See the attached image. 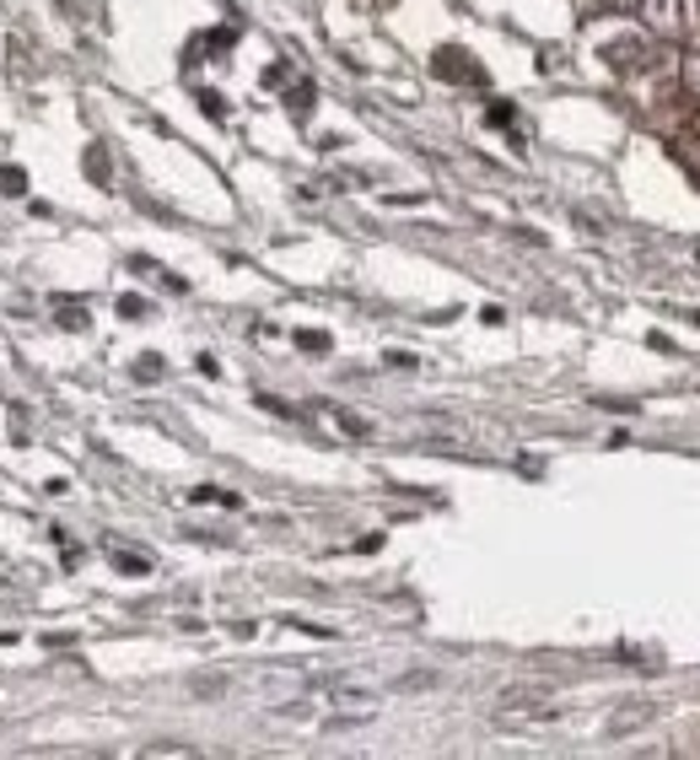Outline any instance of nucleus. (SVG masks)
Here are the masks:
<instances>
[{
	"instance_id": "2",
	"label": "nucleus",
	"mask_w": 700,
	"mask_h": 760,
	"mask_svg": "<svg viewBox=\"0 0 700 760\" xmlns=\"http://www.w3.org/2000/svg\"><path fill=\"white\" fill-rule=\"evenodd\" d=\"M431 71H437L442 82H485V71H480V65H474L463 49H437Z\"/></svg>"
},
{
	"instance_id": "6",
	"label": "nucleus",
	"mask_w": 700,
	"mask_h": 760,
	"mask_svg": "<svg viewBox=\"0 0 700 760\" xmlns=\"http://www.w3.org/2000/svg\"><path fill=\"white\" fill-rule=\"evenodd\" d=\"M609 6H615V11H636L641 0H609Z\"/></svg>"
},
{
	"instance_id": "5",
	"label": "nucleus",
	"mask_w": 700,
	"mask_h": 760,
	"mask_svg": "<svg viewBox=\"0 0 700 760\" xmlns=\"http://www.w3.org/2000/svg\"><path fill=\"white\" fill-rule=\"evenodd\" d=\"M22 184H28V178L17 168H0V189H6V195H22Z\"/></svg>"
},
{
	"instance_id": "3",
	"label": "nucleus",
	"mask_w": 700,
	"mask_h": 760,
	"mask_svg": "<svg viewBox=\"0 0 700 760\" xmlns=\"http://www.w3.org/2000/svg\"><path fill=\"white\" fill-rule=\"evenodd\" d=\"M307 108H313V86H291V114H307Z\"/></svg>"
},
{
	"instance_id": "4",
	"label": "nucleus",
	"mask_w": 700,
	"mask_h": 760,
	"mask_svg": "<svg viewBox=\"0 0 700 760\" xmlns=\"http://www.w3.org/2000/svg\"><path fill=\"white\" fill-rule=\"evenodd\" d=\"M60 324H71V330H86V313H82V302H60Z\"/></svg>"
},
{
	"instance_id": "1",
	"label": "nucleus",
	"mask_w": 700,
	"mask_h": 760,
	"mask_svg": "<svg viewBox=\"0 0 700 760\" xmlns=\"http://www.w3.org/2000/svg\"><path fill=\"white\" fill-rule=\"evenodd\" d=\"M636 11H641V22H647L658 39H679V33H685V6H679V0H641Z\"/></svg>"
}]
</instances>
